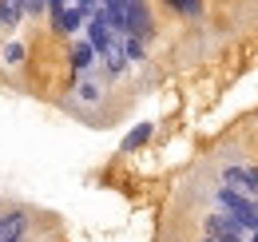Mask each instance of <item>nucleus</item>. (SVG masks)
Masks as SVG:
<instances>
[{"mask_svg": "<svg viewBox=\"0 0 258 242\" xmlns=\"http://www.w3.org/2000/svg\"><path fill=\"white\" fill-rule=\"evenodd\" d=\"M48 12H52L56 32H76V28H84V20L96 12V4H48Z\"/></svg>", "mask_w": 258, "mask_h": 242, "instance_id": "f257e3e1", "label": "nucleus"}, {"mask_svg": "<svg viewBox=\"0 0 258 242\" xmlns=\"http://www.w3.org/2000/svg\"><path fill=\"white\" fill-rule=\"evenodd\" d=\"M207 234H211V238H219V242H242L246 230H242L230 214H211V218H207Z\"/></svg>", "mask_w": 258, "mask_h": 242, "instance_id": "f03ea898", "label": "nucleus"}, {"mask_svg": "<svg viewBox=\"0 0 258 242\" xmlns=\"http://www.w3.org/2000/svg\"><path fill=\"white\" fill-rule=\"evenodd\" d=\"M28 230V218L20 211L12 214H0V242H20V234Z\"/></svg>", "mask_w": 258, "mask_h": 242, "instance_id": "7ed1b4c3", "label": "nucleus"}, {"mask_svg": "<svg viewBox=\"0 0 258 242\" xmlns=\"http://www.w3.org/2000/svg\"><path fill=\"white\" fill-rule=\"evenodd\" d=\"M99 60H103V68H107L111 76H119V72L127 68V56H123V36H119V40H115V44H111V48H107Z\"/></svg>", "mask_w": 258, "mask_h": 242, "instance_id": "20e7f679", "label": "nucleus"}, {"mask_svg": "<svg viewBox=\"0 0 258 242\" xmlns=\"http://www.w3.org/2000/svg\"><path fill=\"white\" fill-rule=\"evenodd\" d=\"M96 56H99L96 48H92L88 40H80V44L72 48V68H76V72H88V68L96 64Z\"/></svg>", "mask_w": 258, "mask_h": 242, "instance_id": "39448f33", "label": "nucleus"}, {"mask_svg": "<svg viewBox=\"0 0 258 242\" xmlns=\"http://www.w3.org/2000/svg\"><path fill=\"white\" fill-rule=\"evenodd\" d=\"M76 99L92 107V103H99V99H103V91H99L96 80H80V84H76Z\"/></svg>", "mask_w": 258, "mask_h": 242, "instance_id": "423d86ee", "label": "nucleus"}, {"mask_svg": "<svg viewBox=\"0 0 258 242\" xmlns=\"http://www.w3.org/2000/svg\"><path fill=\"white\" fill-rule=\"evenodd\" d=\"M20 16H24V4H20V0H0V28L16 24Z\"/></svg>", "mask_w": 258, "mask_h": 242, "instance_id": "0eeeda50", "label": "nucleus"}, {"mask_svg": "<svg viewBox=\"0 0 258 242\" xmlns=\"http://www.w3.org/2000/svg\"><path fill=\"white\" fill-rule=\"evenodd\" d=\"M147 139H151V123H139V127H135V131L127 135V139H123V151H135V147H143Z\"/></svg>", "mask_w": 258, "mask_h": 242, "instance_id": "6e6552de", "label": "nucleus"}, {"mask_svg": "<svg viewBox=\"0 0 258 242\" xmlns=\"http://www.w3.org/2000/svg\"><path fill=\"white\" fill-rule=\"evenodd\" d=\"M20 56H24L20 44H8V48H4V64H20Z\"/></svg>", "mask_w": 258, "mask_h": 242, "instance_id": "1a4fd4ad", "label": "nucleus"}, {"mask_svg": "<svg viewBox=\"0 0 258 242\" xmlns=\"http://www.w3.org/2000/svg\"><path fill=\"white\" fill-rule=\"evenodd\" d=\"M175 8H179V12H187V16L203 12V4H191V0H175Z\"/></svg>", "mask_w": 258, "mask_h": 242, "instance_id": "9d476101", "label": "nucleus"}, {"mask_svg": "<svg viewBox=\"0 0 258 242\" xmlns=\"http://www.w3.org/2000/svg\"><path fill=\"white\" fill-rule=\"evenodd\" d=\"M250 242H258V230H254V234H250Z\"/></svg>", "mask_w": 258, "mask_h": 242, "instance_id": "9b49d317", "label": "nucleus"}, {"mask_svg": "<svg viewBox=\"0 0 258 242\" xmlns=\"http://www.w3.org/2000/svg\"><path fill=\"white\" fill-rule=\"evenodd\" d=\"M207 242H219V238H207Z\"/></svg>", "mask_w": 258, "mask_h": 242, "instance_id": "f8f14e48", "label": "nucleus"}]
</instances>
